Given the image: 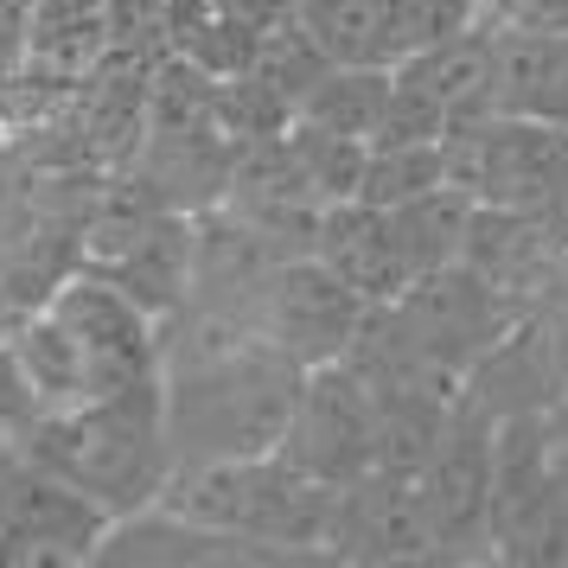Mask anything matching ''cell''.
Instances as JSON below:
<instances>
[{
  "label": "cell",
  "mask_w": 568,
  "mask_h": 568,
  "mask_svg": "<svg viewBox=\"0 0 568 568\" xmlns=\"http://www.w3.org/2000/svg\"><path fill=\"white\" fill-rule=\"evenodd\" d=\"M389 307L403 320V333L422 345V358L440 364L447 377H466L498 338L511 333V320H517L511 301H505L479 268H466V262H447L435 275L409 282Z\"/></svg>",
  "instance_id": "ba28073f"
},
{
  "label": "cell",
  "mask_w": 568,
  "mask_h": 568,
  "mask_svg": "<svg viewBox=\"0 0 568 568\" xmlns=\"http://www.w3.org/2000/svg\"><path fill=\"white\" fill-rule=\"evenodd\" d=\"M32 466H45L58 479L90 491L109 517H134L160 505V491L173 479V440H166V409L160 384H134L78 409H52L32 422L20 440Z\"/></svg>",
  "instance_id": "7a4b0ae2"
},
{
  "label": "cell",
  "mask_w": 568,
  "mask_h": 568,
  "mask_svg": "<svg viewBox=\"0 0 568 568\" xmlns=\"http://www.w3.org/2000/svg\"><path fill=\"white\" fill-rule=\"evenodd\" d=\"M364 307H371V301H364L358 287L307 250V256H282L275 268H268L250 326H256L268 345H282L294 364L313 371V364L345 358V345H352V333H358Z\"/></svg>",
  "instance_id": "52a82bcc"
},
{
  "label": "cell",
  "mask_w": 568,
  "mask_h": 568,
  "mask_svg": "<svg viewBox=\"0 0 568 568\" xmlns=\"http://www.w3.org/2000/svg\"><path fill=\"white\" fill-rule=\"evenodd\" d=\"M287 466H301L320 486H352L377 466V403L352 364H313L301 403L287 415V435L275 447Z\"/></svg>",
  "instance_id": "8992f818"
},
{
  "label": "cell",
  "mask_w": 568,
  "mask_h": 568,
  "mask_svg": "<svg viewBox=\"0 0 568 568\" xmlns=\"http://www.w3.org/2000/svg\"><path fill=\"white\" fill-rule=\"evenodd\" d=\"M473 205H479V199L460 192V185H435V192H422V199L384 205L389 231H396V250H403V262H409V282L435 275V268H447V262H460Z\"/></svg>",
  "instance_id": "4fadbf2b"
},
{
  "label": "cell",
  "mask_w": 568,
  "mask_h": 568,
  "mask_svg": "<svg viewBox=\"0 0 568 568\" xmlns=\"http://www.w3.org/2000/svg\"><path fill=\"white\" fill-rule=\"evenodd\" d=\"M491 447H498V422L460 396L435 454L409 473L435 556H454V562L491 556Z\"/></svg>",
  "instance_id": "277c9868"
},
{
  "label": "cell",
  "mask_w": 568,
  "mask_h": 568,
  "mask_svg": "<svg viewBox=\"0 0 568 568\" xmlns=\"http://www.w3.org/2000/svg\"><path fill=\"white\" fill-rule=\"evenodd\" d=\"M20 301H13V287H7V275H0V345H7V333H13V320H20Z\"/></svg>",
  "instance_id": "ac0fdd59"
},
{
  "label": "cell",
  "mask_w": 568,
  "mask_h": 568,
  "mask_svg": "<svg viewBox=\"0 0 568 568\" xmlns=\"http://www.w3.org/2000/svg\"><path fill=\"white\" fill-rule=\"evenodd\" d=\"M7 345H13V358H20V371H27V384L39 389L45 415L90 403V371H83V352H78V338L64 333V320H58L52 307H27L20 320H13Z\"/></svg>",
  "instance_id": "7c38bea8"
},
{
  "label": "cell",
  "mask_w": 568,
  "mask_h": 568,
  "mask_svg": "<svg viewBox=\"0 0 568 568\" xmlns=\"http://www.w3.org/2000/svg\"><path fill=\"white\" fill-rule=\"evenodd\" d=\"M313 256L326 262V268H338L371 307H377V301H396V294L409 287V262H403V250H396L389 211L371 205V199H345V205L320 211Z\"/></svg>",
  "instance_id": "8fae6325"
},
{
  "label": "cell",
  "mask_w": 568,
  "mask_h": 568,
  "mask_svg": "<svg viewBox=\"0 0 568 568\" xmlns=\"http://www.w3.org/2000/svg\"><path fill=\"white\" fill-rule=\"evenodd\" d=\"M287 148L307 173L313 199L320 205H345V199H364V166H371V141L364 134H338L320 129V122H287Z\"/></svg>",
  "instance_id": "9a60e30c"
},
{
  "label": "cell",
  "mask_w": 568,
  "mask_h": 568,
  "mask_svg": "<svg viewBox=\"0 0 568 568\" xmlns=\"http://www.w3.org/2000/svg\"><path fill=\"white\" fill-rule=\"evenodd\" d=\"M160 505L236 542H256L275 562H294V556H326L333 486L307 479L282 454H250V460L180 466L160 491Z\"/></svg>",
  "instance_id": "3957f363"
},
{
  "label": "cell",
  "mask_w": 568,
  "mask_h": 568,
  "mask_svg": "<svg viewBox=\"0 0 568 568\" xmlns=\"http://www.w3.org/2000/svg\"><path fill=\"white\" fill-rule=\"evenodd\" d=\"M389 83H396V64H326V71L307 83V97H301L294 115L371 141L377 122H384V109H389Z\"/></svg>",
  "instance_id": "5bb4252c"
},
{
  "label": "cell",
  "mask_w": 568,
  "mask_h": 568,
  "mask_svg": "<svg viewBox=\"0 0 568 568\" xmlns=\"http://www.w3.org/2000/svg\"><path fill=\"white\" fill-rule=\"evenodd\" d=\"M435 185H447L440 141H377L371 148V166H364V199L371 205H403V199H422Z\"/></svg>",
  "instance_id": "2e32d148"
},
{
  "label": "cell",
  "mask_w": 568,
  "mask_h": 568,
  "mask_svg": "<svg viewBox=\"0 0 568 568\" xmlns=\"http://www.w3.org/2000/svg\"><path fill=\"white\" fill-rule=\"evenodd\" d=\"M115 517L27 454L0 479V562H97Z\"/></svg>",
  "instance_id": "9c48e42d"
},
{
  "label": "cell",
  "mask_w": 568,
  "mask_h": 568,
  "mask_svg": "<svg viewBox=\"0 0 568 568\" xmlns=\"http://www.w3.org/2000/svg\"><path fill=\"white\" fill-rule=\"evenodd\" d=\"M39 415H45L39 389L27 384V371H20V358H13V345H0V435L27 440Z\"/></svg>",
  "instance_id": "e0dca14e"
},
{
  "label": "cell",
  "mask_w": 568,
  "mask_h": 568,
  "mask_svg": "<svg viewBox=\"0 0 568 568\" xmlns=\"http://www.w3.org/2000/svg\"><path fill=\"white\" fill-rule=\"evenodd\" d=\"M301 384L307 364L268 345L256 326L180 307V326L160 333V409L173 440V473L275 454Z\"/></svg>",
  "instance_id": "6da1fadb"
},
{
  "label": "cell",
  "mask_w": 568,
  "mask_h": 568,
  "mask_svg": "<svg viewBox=\"0 0 568 568\" xmlns=\"http://www.w3.org/2000/svg\"><path fill=\"white\" fill-rule=\"evenodd\" d=\"M45 307L64 320V333L78 338L83 371H90V403L134 384H160V320L134 301L129 287L109 282L103 268L64 275Z\"/></svg>",
  "instance_id": "5b68a950"
},
{
  "label": "cell",
  "mask_w": 568,
  "mask_h": 568,
  "mask_svg": "<svg viewBox=\"0 0 568 568\" xmlns=\"http://www.w3.org/2000/svg\"><path fill=\"white\" fill-rule=\"evenodd\" d=\"M192 250H199V217L160 205L115 256L90 262V268H103L115 287H129L154 320H173L192 301Z\"/></svg>",
  "instance_id": "30bf717a"
}]
</instances>
